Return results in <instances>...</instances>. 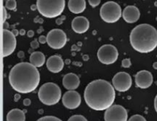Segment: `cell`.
Segmentation results:
<instances>
[{"label":"cell","instance_id":"obj_1","mask_svg":"<svg viewBox=\"0 0 157 121\" xmlns=\"http://www.w3.org/2000/svg\"><path fill=\"white\" fill-rule=\"evenodd\" d=\"M84 97L87 105L92 110H107L114 102L115 89L108 81L95 80L87 84Z\"/></svg>","mask_w":157,"mask_h":121},{"label":"cell","instance_id":"obj_2","mask_svg":"<svg viewBox=\"0 0 157 121\" xmlns=\"http://www.w3.org/2000/svg\"><path fill=\"white\" fill-rule=\"evenodd\" d=\"M11 87L21 93H29L36 90L40 82V74L37 67L29 62L15 64L9 74Z\"/></svg>","mask_w":157,"mask_h":121},{"label":"cell","instance_id":"obj_3","mask_svg":"<svg viewBox=\"0 0 157 121\" xmlns=\"http://www.w3.org/2000/svg\"><path fill=\"white\" fill-rule=\"evenodd\" d=\"M130 41L135 51L142 54L150 53L157 47V30L151 25H139L132 30Z\"/></svg>","mask_w":157,"mask_h":121},{"label":"cell","instance_id":"obj_4","mask_svg":"<svg viewBox=\"0 0 157 121\" xmlns=\"http://www.w3.org/2000/svg\"><path fill=\"white\" fill-rule=\"evenodd\" d=\"M61 97V90L55 83H45L38 90V98L42 104L52 106L58 104Z\"/></svg>","mask_w":157,"mask_h":121},{"label":"cell","instance_id":"obj_5","mask_svg":"<svg viewBox=\"0 0 157 121\" xmlns=\"http://www.w3.org/2000/svg\"><path fill=\"white\" fill-rule=\"evenodd\" d=\"M36 7L38 12L45 18H53L59 16L64 12L65 7L64 0H55V1H45L38 0Z\"/></svg>","mask_w":157,"mask_h":121},{"label":"cell","instance_id":"obj_6","mask_svg":"<svg viewBox=\"0 0 157 121\" xmlns=\"http://www.w3.org/2000/svg\"><path fill=\"white\" fill-rule=\"evenodd\" d=\"M122 10L118 3L109 1L104 3L100 10V15L107 23H115L122 16Z\"/></svg>","mask_w":157,"mask_h":121},{"label":"cell","instance_id":"obj_7","mask_svg":"<svg viewBox=\"0 0 157 121\" xmlns=\"http://www.w3.org/2000/svg\"><path fill=\"white\" fill-rule=\"evenodd\" d=\"M98 58L102 64H112L117 61L119 53L115 46L112 44H104L98 51Z\"/></svg>","mask_w":157,"mask_h":121},{"label":"cell","instance_id":"obj_8","mask_svg":"<svg viewBox=\"0 0 157 121\" xmlns=\"http://www.w3.org/2000/svg\"><path fill=\"white\" fill-rule=\"evenodd\" d=\"M47 43L53 49H61L67 43V35L61 29H52L47 35Z\"/></svg>","mask_w":157,"mask_h":121},{"label":"cell","instance_id":"obj_9","mask_svg":"<svg viewBox=\"0 0 157 121\" xmlns=\"http://www.w3.org/2000/svg\"><path fill=\"white\" fill-rule=\"evenodd\" d=\"M112 84L117 91L126 92L132 86L131 76L127 72H118L113 76Z\"/></svg>","mask_w":157,"mask_h":121},{"label":"cell","instance_id":"obj_10","mask_svg":"<svg viewBox=\"0 0 157 121\" xmlns=\"http://www.w3.org/2000/svg\"><path fill=\"white\" fill-rule=\"evenodd\" d=\"M127 111L123 106L113 105L104 113L105 121H127Z\"/></svg>","mask_w":157,"mask_h":121},{"label":"cell","instance_id":"obj_11","mask_svg":"<svg viewBox=\"0 0 157 121\" xmlns=\"http://www.w3.org/2000/svg\"><path fill=\"white\" fill-rule=\"evenodd\" d=\"M2 57L9 56L12 55L15 50L16 47V38L15 35L12 33V32L7 30V29H3L2 30Z\"/></svg>","mask_w":157,"mask_h":121},{"label":"cell","instance_id":"obj_12","mask_svg":"<svg viewBox=\"0 0 157 121\" xmlns=\"http://www.w3.org/2000/svg\"><path fill=\"white\" fill-rule=\"evenodd\" d=\"M63 105L67 109L75 110L81 104V95L75 90H68L62 96Z\"/></svg>","mask_w":157,"mask_h":121},{"label":"cell","instance_id":"obj_13","mask_svg":"<svg viewBox=\"0 0 157 121\" xmlns=\"http://www.w3.org/2000/svg\"><path fill=\"white\" fill-rule=\"evenodd\" d=\"M135 82L140 88L147 89L152 85L153 82V77L151 72L148 70H140L135 76Z\"/></svg>","mask_w":157,"mask_h":121},{"label":"cell","instance_id":"obj_14","mask_svg":"<svg viewBox=\"0 0 157 121\" xmlns=\"http://www.w3.org/2000/svg\"><path fill=\"white\" fill-rule=\"evenodd\" d=\"M46 66L49 71L56 74L63 70L64 63L59 55H52L46 61Z\"/></svg>","mask_w":157,"mask_h":121},{"label":"cell","instance_id":"obj_15","mask_svg":"<svg viewBox=\"0 0 157 121\" xmlns=\"http://www.w3.org/2000/svg\"><path fill=\"white\" fill-rule=\"evenodd\" d=\"M90 22L84 16H78L72 20L71 28L78 34H84L88 30Z\"/></svg>","mask_w":157,"mask_h":121},{"label":"cell","instance_id":"obj_16","mask_svg":"<svg viewBox=\"0 0 157 121\" xmlns=\"http://www.w3.org/2000/svg\"><path fill=\"white\" fill-rule=\"evenodd\" d=\"M123 18L127 23H135L139 20L140 12L139 9L134 6H128L123 11Z\"/></svg>","mask_w":157,"mask_h":121},{"label":"cell","instance_id":"obj_17","mask_svg":"<svg viewBox=\"0 0 157 121\" xmlns=\"http://www.w3.org/2000/svg\"><path fill=\"white\" fill-rule=\"evenodd\" d=\"M63 86L69 90H75L79 87L80 79L77 74L74 73L67 74L64 76L62 81Z\"/></svg>","mask_w":157,"mask_h":121},{"label":"cell","instance_id":"obj_18","mask_svg":"<svg viewBox=\"0 0 157 121\" xmlns=\"http://www.w3.org/2000/svg\"><path fill=\"white\" fill-rule=\"evenodd\" d=\"M68 9L74 14L82 13L86 9V2L84 0H70L68 1Z\"/></svg>","mask_w":157,"mask_h":121},{"label":"cell","instance_id":"obj_19","mask_svg":"<svg viewBox=\"0 0 157 121\" xmlns=\"http://www.w3.org/2000/svg\"><path fill=\"white\" fill-rule=\"evenodd\" d=\"M30 63L35 67H40L45 63V56L41 51H35L31 54L29 58Z\"/></svg>","mask_w":157,"mask_h":121},{"label":"cell","instance_id":"obj_20","mask_svg":"<svg viewBox=\"0 0 157 121\" xmlns=\"http://www.w3.org/2000/svg\"><path fill=\"white\" fill-rule=\"evenodd\" d=\"M7 121H25L24 111L19 109H12L8 113L6 116Z\"/></svg>","mask_w":157,"mask_h":121},{"label":"cell","instance_id":"obj_21","mask_svg":"<svg viewBox=\"0 0 157 121\" xmlns=\"http://www.w3.org/2000/svg\"><path fill=\"white\" fill-rule=\"evenodd\" d=\"M16 6V1H15V0H7L6 2V6H5V7L7 9H9V10L15 11Z\"/></svg>","mask_w":157,"mask_h":121},{"label":"cell","instance_id":"obj_22","mask_svg":"<svg viewBox=\"0 0 157 121\" xmlns=\"http://www.w3.org/2000/svg\"><path fill=\"white\" fill-rule=\"evenodd\" d=\"M37 121H62V120L60 119L59 118L56 117V116H43V117H41Z\"/></svg>","mask_w":157,"mask_h":121},{"label":"cell","instance_id":"obj_23","mask_svg":"<svg viewBox=\"0 0 157 121\" xmlns=\"http://www.w3.org/2000/svg\"><path fill=\"white\" fill-rule=\"evenodd\" d=\"M67 121H87V119L82 115H74L71 116Z\"/></svg>","mask_w":157,"mask_h":121},{"label":"cell","instance_id":"obj_24","mask_svg":"<svg viewBox=\"0 0 157 121\" xmlns=\"http://www.w3.org/2000/svg\"><path fill=\"white\" fill-rule=\"evenodd\" d=\"M128 121H147V119H145V117L141 116V115L136 114L132 116L129 119Z\"/></svg>","mask_w":157,"mask_h":121},{"label":"cell","instance_id":"obj_25","mask_svg":"<svg viewBox=\"0 0 157 121\" xmlns=\"http://www.w3.org/2000/svg\"><path fill=\"white\" fill-rule=\"evenodd\" d=\"M131 66V61H130V59L129 58H125L122 61V67H125V68H128Z\"/></svg>","mask_w":157,"mask_h":121},{"label":"cell","instance_id":"obj_26","mask_svg":"<svg viewBox=\"0 0 157 121\" xmlns=\"http://www.w3.org/2000/svg\"><path fill=\"white\" fill-rule=\"evenodd\" d=\"M88 2L91 7L95 8L99 6V4L101 3V0H89Z\"/></svg>","mask_w":157,"mask_h":121},{"label":"cell","instance_id":"obj_27","mask_svg":"<svg viewBox=\"0 0 157 121\" xmlns=\"http://www.w3.org/2000/svg\"><path fill=\"white\" fill-rule=\"evenodd\" d=\"M7 18V12H6V8L2 6V22L4 23Z\"/></svg>","mask_w":157,"mask_h":121},{"label":"cell","instance_id":"obj_28","mask_svg":"<svg viewBox=\"0 0 157 121\" xmlns=\"http://www.w3.org/2000/svg\"><path fill=\"white\" fill-rule=\"evenodd\" d=\"M31 47H32V48H38V47H39V44H38V42L37 41V40L32 41V42H31Z\"/></svg>","mask_w":157,"mask_h":121},{"label":"cell","instance_id":"obj_29","mask_svg":"<svg viewBox=\"0 0 157 121\" xmlns=\"http://www.w3.org/2000/svg\"><path fill=\"white\" fill-rule=\"evenodd\" d=\"M38 41L41 44H44V43L47 42V37L45 36H43V35H41L38 38Z\"/></svg>","mask_w":157,"mask_h":121},{"label":"cell","instance_id":"obj_30","mask_svg":"<svg viewBox=\"0 0 157 121\" xmlns=\"http://www.w3.org/2000/svg\"><path fill=\"white\" fill-rule=\"evenodd\" d=\"M23 104L25 106H29L31 104V100L29 99H25L23 101Z\"/></svg>","mask_w":157,"mask_h":121},{"label":"cell","instance_id":"obj_31","mask_svg":"<svg viewBox=\"0 0 157 121\" xmlns=\"http://www.w3.org/2000/svg\"><path fill=\"white\" fill-rule=\"evenodd\" d=\"M154 107H155V110H156V111L157 113V94H156V97H155V100H154Z\"/></svg>","mask_w":157,"mask_h":121},{"label":"cell","instance_id":"obj_32","mask_svg":"<svg viewBox=\"0 0 157 121\" xmlns=\"http://www.w3.org/2000/svg\"><path fill=\"white\" fill-rule=\"evenodd\" d=\"M28 36L29 37V38H32V37L34 36V32L33 31H29V32H28Z\"/></svg>","mask_w":157,"mask_h":121},{"label":"cell","instance_id":"obj_33","mask_svg":"<svg viewBox=\"0 0 157 121\" xmlns=\"http://www.w3.org/2000/svg\"><path fill=\"white\" fill-rule=\"evenodd\" d=\"M12 33H13L15 35H18V31L15 30H15L12 31Z\"/></svg>","mask_w":157,"mask_h":121},{"label":"cell","instance_id":"obj_34","mask_svg":"<svg viewBox=\"0 0 157 121\" xmlns=\"http://www.w3.org/2000/svg\"><path fill=\"white\" fill-rule=\"evenodd\" d=\"M153 67H154L155 69H157V62L154 63V64H153Z\"/></svg>","mask_w":157,"mask_h":121},{"label":"cell","instance_id":"obj_35","mask_svg":"<svg viewBox=\"0 0 157 121\" xmlns=\"http://www.w3.org/2000/svg\"><path fill=\"white\" fill-rule=\"evenodd\" d=\"M25 31L22 29V30H21V32H20V34H21V35H23L25 34Z\"/></svg>","mask_w":157,"mask_h":121}]
</instances>
